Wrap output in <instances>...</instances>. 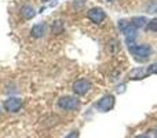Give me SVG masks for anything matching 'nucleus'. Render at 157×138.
Wrapping results in <instances>:
<instances>
[{"mask_svg": "<svg viewBox=\"0 0 157 138\" xmlns=\"http://www.w3.org/2000/svg\"><path fill=\"white\" fill-rule=\"evenodd\" d=\"M152 46H149V44H132V46H130V53L131 55H134V58L135 60H139V61H145L147 60V58L150 57V54H152Z\"/></svg>", "mask_w": 157, "mask_h": 138, "instance_id": "1", "label": "nucleus"}, {"mask_svg": "<svg viewBox=\"0 0 157 138\" xmlns=\"http://www.w3.org/2000/svg\"><path fill=\"white\" fill-rule=\"evenodd\" d=\"M80 105L78 100L76 97H72V95H65V97H61L58 100V106L63 111H76Z\"/></svg>", "mask_w": 157, "mask_h": 138, "instance_id": "2", "label": "nucleus"}, {"mask_svg": "<svg viewBox=\"0 0 157 138\" xmlns=\"http://www.w3.org/2000/svg\"><path fill=\"white\" fill-rule=\"evenodd\" d=\"M114 104H116L114 95L106 94L97 102V108L99 109L101 112H109V111H112V109L114 108Z\"/></svg>", "mask_w": 157, "mask_h": 138, "instance_id": "3", "label": "nucleus"}, {"mask_svg": "<svg viewBox=\"0 0 157 138\" xmlns=\"http://www.w3.org/2000/svg\"><path fill=\"white\" fill-rule=\"evenodd\" d=\"M72 90H73V93L76 95H86L91 90V83L87 79H78L73 83Z\"/></svg>", "mask_w": 157, "mask_h": 138, "instance_id": "4", "label": "nucleus"}, {"mask_svg": "<svg viewBox=\"0 0 157 138\" xmlns=\"http://www.w3.org/2000/svg\"><path fill=\"white\" fill-rule=\"evenodd\" d=\"M87 17H88V19L91 22L99 25V24H102V22L105 21L106 14H105V11H103L101 7H92V8H90V10H88Z\"/></svg>", "mask_w": 157, "mask_h": 138, "instance_id": "5", "label": "nucleus"}, {"mask_svg": "<svg viewBox=\"0 0 157 138\" xmlns=\"http://www.w3.org/2000/svg\"><path fill=\"white\" fill-rule=\"evenodd\" d=\"M3 105H4V109L7 112L15 113V112H18L19 109L22 108V100L21 98H17V97H11V98H8V100H6Z\"/></svg>", "mask_w": 157, "mask_h": 138, "instance_id": "6", "label": "nucleus"}, {"mask_svg": "<svg viewBox=\"0 0 157 138\" xmlns=\"http://www.w3.org/2000/svg\"><path fill=\"white\" fill-rule=\"evenodd\" d=\"M123 33H124L125 36V41H127L128 46H132L134 41H135L136 39V35H138V29H136L134 25L128 24L127 26H125V29L123 30Z\"/></svg>", "mask_w": 157, "mask_h": 138, "instance_id": "7", "label": "nucleus"}, {"mask_svg": "<svg viewBox=\"0 0 157 138\" xmlns=\"http://www.w3.org/2000/svg\"><path fill=\"white\" fill-rule=\"evenodd\" d=\"M146 76H147L146 69L144 68H134L128 73V79L130 80H141V79H145Z\"/></svg>", "mask_w": 157, "mask_h": 138, "instance_id": "8", "label": "nucleus"}, {"mask_svg": "<svg viewBox=\"0 0 157 138\" xmlns=\"http://www.w3.org/2000/svg\"><path fill=\"white\" fill-rule=\"evenodd\" d=\"M44 33H46V25L44 24H36V25H33V28L30 29V35L36 39L43 37Z\"/></svg>", "mask_w": 157, "mask_h": 138, "instance_id": "9", "label": "nucleus"}, {"mask_svg": "<svg viewBox=\"0 0 157 138\" xmlns=\"http://www.w3.org/2000/svg\"><path fill=\"white\" fill-rule=\"evenodd\" d=\"M19 14H21V17L24 19H32L33 17L36 15V11L32 6H22Z\"/></svg>", "mask_w": 157, "mask_h": 138, "instance_id": "10", "label": "nucleus"}, {"mask_svg": "<svg viewBox=\"0 0 157 138\" xmlns=\"http://www.w3.org/2000/svg\"><path fill=\"white\" fill-rule=\"evenodd\" d=\"M130 24L134 25L136 29H139V28H144L145 25L147 24V19L145 18V17H134V18L130 21Z\"/></svg>", "mask_w": 157, "mask_h": 138, "instance_id": "11", "label": "nucleus"}, {"mask_svg": "<svg viewBox=\"0 0 157 138\" xmlns=\"http://www.w3.org/2000/svg\"><path fill=\"white\" fill-rule=\"evenodd\" d=\"M51 30H52V33H55V35H59V33L63 30V21L62 19H55L52 26H51Z\"/></svg>", "mask_w": 157, "mask_h": 138, "instance_id": "12", "label": "nucleus"}, {"mask_svg": "<svg viewBox=\"0 0 157 138\" xmlns=\"http://www.w3.org/2000/svg\"><path fill=\"white\" fill-rule=\"evenodd\" d=\"M146 13H150V14L157 13V0H152L150 3H147L146 4Z\"/></svg>", "mask_w": 157, "mask_h": 138, "instance_id": "13", "label": "nucleus"}, {"mask_svg": "<svg viewBox=\"0 0 157 138\" xmlns=\"http://www.w3.org/2000/svg\"><path fill=\"white\" fill-rule=\"evenodd\" d=\"M146 29L149 32H157V18H153L152 21H147Z\"/></svg>", "mask_w": 157, "mask_h": 138, "instance_id": "14", "label": "nucleus"}, {"mask_svg": "<svg viewBox=\"0 0 157 138\" xmlns=\"http://www.w3.org/2000/svg\"><path fill=\"white\" fill-rule=\"evenodd\" d=\"M108 49L110 50L112 54H114V53L119 50V41L114 40V39H113V40H110V41H109V44H108Z\"/></svg>", "mask_w": 157, "mask_h": 138, "instance_id": "15", "label": "nucleus"}, {"mask_svg": "<svg viewBox=\"0 0 157 138\" xmlns=\"http://www.w3.org/2000/svg\"><path fill=\"white\" fill-rule=\"evenodd\" d=\"M146 73L147 75H157V62L152 64V65H149L146 68Z\"/></svg>", "mask_w": 157, "mask_h": 138, "instance_id": "16", "label": "nucleus"}, {"mask_svg": "<svg viewBox=\"0 0 157 138\" xmlns=\"http://www.w3.org/2000/svg\"><path fill=\"white\" fill-rule=\"evenodd\" d=\"M65 138H78V131L77 130H73V131H71V133L68 134Z\"/></svg>", "mask_w": 157, "mask_h": 138, "instance_id": "17", "label": "nucleus"}, {"mask_svg": "<svg viewBox=\"0 0 157 138\" xmlns=\"http://www.w3.org/2000/svg\"><path fill=\"white\" fill-rule=\"evenodd\" d=\"M73 4L77 6V8H80V7H83V6L86 4V0H75Z\"/></svg>", "mask_w": 157, "mask_h": 138, "instance_id": "18", "label": "nucleus"}, {"mask_svg": "<svg viewBox=\"0 0 157 138\" xmlns=\"http://www.w3.org/2000/svg\"><path fill=\"white\" fill-rule=\"evenodd\" d=\"M135 138H149L146 136V134H141V136H138V137H135Z\"/></svg>", "mask_w": 157, "mask_h": 138, "instance_id": "19", "label": "nucleus"}, {"mask_svg": "<svg viewBox=\"0 0 157 138\" xmlns=\"http://www.w3.org/2000/svg\"><path fill=\"white\" fill-rule=\"evenodd\" d=\"M41 2H44V3H46V2H50V0H41Z\"/></svg>", "mask_w": 157, "mask_h": 138, "instance_id": "20", "label": "nucleus"}, {"mask_svg": "<svg viewBox=\"0 0 157 138\" xmlns=\"http://www.w3.org/2000/svg\"><path fill=\"white\" fill-rule=\"evenodd\" d=\"M108 2H114V0H108Z\"/></svg>", "mask_w": 157, "mask_h": 138, "instance_id": "21", "label": "nucleus"}]
</instances>
